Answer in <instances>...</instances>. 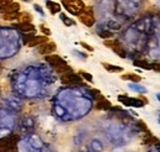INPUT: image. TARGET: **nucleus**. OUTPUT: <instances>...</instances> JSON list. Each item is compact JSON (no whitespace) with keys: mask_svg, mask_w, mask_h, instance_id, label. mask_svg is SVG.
I'll use <instances>...</instances> for the list:
<instances>
[{"mask_svg":"<svg viewBox=\"0 0 160 152\" xmlns=\"http://www.w3.org/2000/svg\"><path fill=\"white\" fill-rule=\"evenodd\" d=\"M60 1L64 5L65 10L75 16H79L81 11L85 9V5L81 0H60Z\"/></svg>","mask_w":160,"mask_h":152,"instance_id":"obj_1","label":"nucleus"},{"mask_svg":"<svg viewBox=\"0 0 160 152\" xmlns=\"http://www.w3.org/2000/svg\"><path fill=\"white\" fill-rule=\"evenodd\" d=\"M48 42L47 36H36L35 34H27L23 36V43L28 47H36Z\"/></svg>","mask_w":160,"mask_h":152,"instance_id":"obj_2","label":"nucleus"},{"mask_svg":"<svg viewBox=\"0 0 160 152\" xmlns=\"http://www.w3.org/2000/svg\"><path fill=\"white\" fill-rule=\"evenodd\" d=\"M78 18H79L80 22H81L82 25L88 26V27H92L94 24H95L94 11H92V8H90V6H89V8H85Z\"/></svg>","mask_w":160,"mask_h":152,"instance_id":"obj_3","label":"nucleus"},{"mask_svg":"<svg viewBox=\"0 0 160 152\" xmlns=\"http://www.w3.org/2000/svg\"><path fill=\"white\" fill-rule=\"evenodd\" d=\"M103 45L108 48H111L117 56H120L121 58H126L127 55H126V50L123 48L122 43H121L118 40H105Z\"/></svg>","mask_w":160,"mask_h":152,"instance_id":"obj_4","label":"nucleus"},{"mask_svg":"<svg viewBox=\"0 0 160 152\" xmlns=\"http://www.w3.org/2000/svg\"><path fill=\"white\" fill-rule=\"evenodd\" d=\"M118 100L123 105L133 106V108H143L145 105V103L140 98H131V96H127V95H120Z\"/></svg>","mask_w":160,"mask_h":152,"instance_id":"obj_5","label":"nucleus"},{"mask_svg":"<svg viewBox=\"0 0 160 152\" xmlns=\"http://www.w3.org/2000/svg\"><path fill=\"white\" fill-rule=\"evenodd\" d=\"M60 82L63 84H69V85H77V84H81L82 83V79L79 74L74 73V72H70V73H67V74H63L60 76Z\"/></svg>","mask_w":160,"mask_h":152,"instance_id":"obj_6","label":"nucleus"},{"mask_svg":"<svg viewBox=\"0 0 160 152\" xmlns=\"http://www.w3.org/2000/svg\"><path fill=\"white\" fill-rule=\"evenodd\" d=\"M57 50V45L54 42H46L43 45L38 46V53L40 55H43V56H49V55H53Z\"/></svg>","mask_w":160,"mask_h":152,"instance_id":"obj_7","label":"nucleus"},{"mask_svg":"<svg viewBox=\"0 0 160 152\" xmlns=\"http://www.w3.org/2000/svg\"><path fill=\"white\" fill-rule=\"evenodd\" d=\"M46 62L47 63H49L53 68H58L60 66H65L67 64V62L63 59V58L58 56V55H49V56H46Z\"/></svg>","mask_w":160,"mask_h":152,"instance_id":"obj_8","label":"nucleus"},{"mask_svg":"<svg viewBox=\"0 0 160 152\" xmlns=\"http://www.w3.org/2000/svg\"><path fill=\"white\" fill-rule=\"evenodd\" d=\"M15 27L21 31L22 34H25V35H27V34H36V27H35V25H32V24H16L15 25Z\"/></svg>","mask_w":160,"mask_h":152,"instance_id":"obj_9","label":"nucleus"},{"mask_svg":"<svg viewBox=\"0 0 160 152\" xmlns=\"http://www.w3.org/2000/svg\"><path fill=\"white\" fill-rule=\"evenodd\" d=\"M95 108H96L98 110H111L112 105H111L110 100H107L106 98H103V96L101 95L100 98H98V99H96Z\"/></svg>","mask_w":160,"mask_h":152,"instance_id":"obj_10","label":"nucleus"},{"mask_svg":"<svg viewBox=\"0 0 160 152\" xmlns=\"http://www.w3.org/2000/svg\"><path fill=\"white\" fill-rule=\"evenodd\" d=\"M19 10H20V4H19V3H16V1H12L11 4H9V5H6L5 8H2V9H1V15H4V14L19 13Z\"/></svg>","mask_w":160,"mask_h":152,"instance_id":"obj_11","label":"nucleus"},{"mask_svg":"<svg viewBox=\"0 0 160 152\" xmlns=\"http://www.w3.org/2000/svg\"><path fill=\"white\" fill-rule=\"evenodd\" d=\"M46 6L48 9V11L52 14V15H56L60 11V5L58 3H54L52 0H47L46 1Z\"/></svg>","mask_w":160,"mask_h":152,"instance_id":"obj_12","label":"nucleus"},{"mask_svg":"<svg viewBox=\"0 0 160 152\" xmlns=\"http://www.w3.org/2000/svg\"><path fill=\"white\" fill-rule=\"evenodd\" d=\"M121 78L123 80H129L132 83H139L140 80H142V77L136 74V73H126V74H122Z\"/></svg>","mask_w":160,"mask_h":152,"instance_id":"obj_13","label":"nucleus"},{"mask_svg":"<svg viewBox=\"0 0 160 152\" xmlns=\"http://www.w3.org/2000/svg\"><path fill=\"white\" fill-rule=\"evenodd\" d=\"M18 21L21 22V24H31V22H32V15H31L30 13H27V11L20 13Z\"/></svg>","mask_w":160,"mask_h":152,"instance_id":"obj_14","label":"nucleus"},{"mask_svg":"<svg viewBox=\"0 0 160 152\" xmlns=\"http://www.w3.org/2000/svg\"><path fill=\"white\" fill-rule=\"evenodd\" d=\"M133 64L142 69H152V63H149L148 61H144V59H136L133 62Z\"/></svg>","mask_w":160,"mask_h":152,"instance_id":"obj_15","label":"nucleus"},{"mask_svg":"<svg viewBox=\"0 0 160 152\" xmlns=\"http://www.w3.org/2000/svg\"><path fill=\"white\" fill-rule=\"evenodd\" d=\"M102 66H103V68L107 71V72H110V73H115V72H123V68L122 67H118V66H113V64H110V63H102Z\"/></svg>","mask_w":160,"mask_h":152,"instance_id":"obj_16","label":"nucleus"},{"mask_svg":"<svg viewBox=\"0 0 160 152\" xmlns=\"http://www.w3.org/2000/svg\"><path fill=\"white\" fill-rule=\"evenodd\" d=\"M56 69V72L60 74V76H63V74H67V73H70V72H73V69L68 66V64H65V66H60L58 68H54Z\"/></svg>","mask_w":160,"mask_h":152,"instance_id":"obj_17","label":"nucleus"},{"mask_svg":"<svg viewBox=\"0 0 160 152\" xmlns=\"http://www.w3.org/2000/svg\"><path fill=\"white\" fill-rule=\"evenodd\" d=\"M19 14L20 13H12V14H4L1 15L2 19L6 20V21H15V20L19 19Z\"/></svg>","mask_w":160,"mask_h":152,"instance_id":"obj_18","label":"nucleus"},{"mask_svg":"<svg viewBox=\"0 0 160 152\" xmlns=\"http://www.w3.org/2000/svg\"><path fill=\"white\" fill-rule=\"evenodd\" d=\"M60 20L64 22V25H65V26H73V25H75L74 20L69 19V18H68V16H65L64 14H60Z\"/></svg>","mask_w":160,"mask_h":152,"instance_id":"obj_19","label":"nucleus"},{"mask_svg":"<svg viewBox=\"0 0 160 152\" xmlns=\"http://www.w3.org/2000/svg\"><path fill=\"white\" fill-rule=\"evenodd\" d=\"M158 142H159V140H158L157 137L152 136L150 133L148 135L147 138H144V144H145V145H153V144H158Z\"/></svg>","mask_w":160,"mask_h":152,"instance_id":"obj_20","label":"nucleus"},{"mask_svg":"<svg viewBox=\"0 0 160 152\" xmlns=\"http://www.w3.org/2000/svg\"><path fill=\"white\" fill-rule=\"evenodd\" d=\"M98 34L101 38H105V40H110V38L113 37V34L111 31H99Z\"/></svg>","mask_w":160,"mask_h":152,"instance_id":"obj_21","label":"nucleus"},{"mask_svg":"<svg viewBox=\"0 0 160 152\" xmlns=\"http://www.w3.org/2000/svg\"><path fill=\"white\" fill-rule=\"evenodd\" d=\"M79 76L81 77V79H85V80H88V82H92V76L90 74V73H88V72H85V71H79Z\"/></svg>","mask_w":160,"mask_h":152,"instance_id":"obj_22","label":"nucleus"},{"mask_svg":"<svg viewBox=\"0 0 160 152\" xmlns=\"http://www.w3.org/2000/svg\"><path fill=\"white\" fill-rule=\"evenodd\" d=\"M91 147H92V150L94 152H100L102 151V149H103V146L100 144V141H92V144H91Z\"/></svg>","mask_w":160,"mask_h":152,"instance_id":"obj_23","label":"nucleus"},{"mask_svg":"<svg viewBox=\"0 0 160 152\" xmlns=\"http://www.w3.org/2000/svg\"><path fill=\"white\" fill-rule=\"evenodd\" d=\"M129 88L133 89V90H137L140 93H145V88L144 87H140L138 83H133V84H129Z\"/></svg>","mask_w":160,"mask_h":152,"instance_id":"obj_24","label":"nucleus"},{"mask_svg":"<svg viewBox=\"0 0 160 152\" xmlns=\"http://www.w3.org/2000/svg\"><path fill=\"white\" fill-rule=\"evenodd\" d=\"M40 30H41V32L43 34V36H44V35H46V36H51V30H49L48 27H46L44 25H41Z\"/></svg>","mask_w":160,"mask_h":152,"instance_id":"obj_25","label":"nucleus"},{"mask_svg":"<svg viewBox=\"0 0 160 152\" xmlns=\"http://www.w3.org/2000/svg\"><path fill=\"white\" fill-rule=\"evenodd\" d=\"M14 0H0V10L2 9V8H5L6 5H9V4H11Z\"/></svg>","mask_w":160,"mask_h":152,"instance_id":"obj_26","label":"nucleus"},{"mask_svg":"<svg viewBox=\"0 0 160 152\" xmlns=\"http://www.w3.org/2000/svg\"><path fill=\"white\" fill-rule=\"evenodd\" d=\"M80 45H81V47H84L85 50H88V51H90V52H92V51H94V48H92L91 46H89L88 43H85V42H80Z\"/></svg>","mask_w":160,"mask_h":152,"instance_id":"obj_27","label":"nucleus"},{"mask_svg":"<svg viewBox=\"0 0 160 152\" xmlns=\"http://www.w3.org/2000/svg\"><path fill=\"white\" fill-rule=\"evenodd\" d=\"M152 69L157 71V72H160V63H152Z\"/></svg>","mask_w":160,"mask_h":152,"instance_id":"obj_28","label":"nucleus"},{"mask_svg":"<svg viewBox=\"0 0 160 152\" xmlns=\"http://www.w3.org/2000/svg\"><path fill=\"white\" fill-rule=\"evenodd\" d=\"M158 99H159V101H160V94L158 95Z\"/></svg>","mask_w":160,"mask_h":152,"instance_id":"obj_29","label":"nucleus"},{"mask_svg":"<svg viewBox=\"0 0 160 152\" xmlns=\"http://www.w3.org/2000/svg\"><path fill=\"white\" fill-rule=\"evenodd\" d=\"M158 146H159V149H160V142H158Z\"/></svg>","mask_w":160,"mask_h":152,"instance_id":"obj_30","label":"nucleus"},{"mask_svg":"<svg viewBox=\"0 0 160 152\" xmlns=\"http://www.w3.org/2000/svg\"><path fill=\"white\" fill-rule=\"evenodd\" d=\"M23 1H28V0H23Z\"/></svg>","mask_w":160,"mask_h":152,"instance_id":"obj_31","label":"nucleus"}]
</instances>
